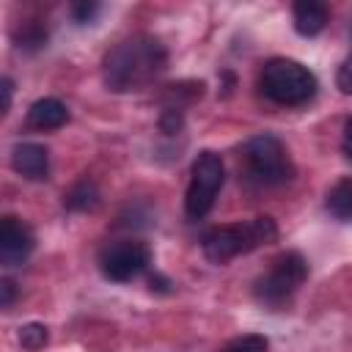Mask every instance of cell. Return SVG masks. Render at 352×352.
Returning <instances> with one entry per match:
<instances>
[{
	"label": "cell",
	"instance_id": "cell-1",
	"mask_svg": "<svg viewBox=\"0 0 352 352\" xmlns=\"http://www.w3.org/2000/svg\"><path fill=\"white\" fill-rule=\"evenodd\" d=\"M165 63L168 52L154 36H132L104 55L102 77L110 91H138L146 88Z\"/></svg>",
	"mask_w": 352,
	"mask_h": 352
},
{
	"label": "cell",
	"instance_id": "cell-2",
	"mask_svg": "<svg viewBox=\"0 0 352 352\" xmlns=\"http://www.w3.org/2000/svg\"><path fill=\"white\" fill-rule=\"evenodd\" d=\"M278 239V226L272 217H253L245 223H234V226H217L212 228L201 248L204 256L212 264H226L239 253H250L256 248L272 245Z\"/></svg>",
	"mask_w": 352,
	"mask_h": 352
},
{
	"label": "cell",
	"instance_id": "cell-3",
	"mask_svg": "<svg viewBox=\"0 0 352 352\" xmlns=\"http://www.w3.org/2000/svg\"><path fill=\"white\" fill-rule=\"evenodd\" d=\"M258 88L275 104H305L316 94V77L300 60L272 58L261 66Z\"/></svg>",
	"mask_w": 352,
	"mask_h": 352
},
{
	"label": "cell",
	"instance_id": "cell-4",
	"mask_svg": "<svg viewBox=\"0 0 352 352\" xmlns=\"http://www.w3.org/2000/svg\"><path fill=\"white\" fill-rule=\"evenodd\" d=\"M245 179L256 187H278L294 176V165L289 160L286 146L275 135H256L242 148Z\"/></svg>",
	"mask_w": 352,
	"mask_h": 352
},
{
	"label": "cell",
	"instance_id": "cell-5",
	"mask_svg": "<svg viewBox=\"0 0 352 352\" xmlns=\"http://www.w3.org/2000/svg\"><path fill=\"white\" fill-rule=\"evenodd\" d=\"M223 182H226V168H223L220 154L201 151L192 162L190 184H187V195H184V212L190 220H201L209 214Z\"/></svg>",
	"mask_w": 352,
	"mask_h": 352
},
{
	"label": "cell",
	"instance_id": "cell-6",
	"mask_svg": "<svg viewBox=\"0 0 352 352\" xmlns=\"http://www.w3.org/2000/svg\"><path fill=\"white\" fill-rule=\"evenodd\" d=\"M308 278V261L297 253V250H286L280 253L272 267L256 280V297L267 305H280L286 302Z\"/></svg>",
	"mask_w": 352,
	"mask_h": 352
},
{
	"label": "cell",
	"instance_id": "cell-7",
	"mask_svg": "<svg viewBox=\"0 0 352 352\" xmlns=\"http://www.w3.org/2000/svg\"><path fill=\"white\" fill-rule=\"evenodd\" d=\"M148 264H151V250L140 239H118V242H110L99 253L102 275L107 280H116V283L138 278Z\"/></svg>",
	"mask_w": 352,
	"mask_h": 352
},
{
	"label": "cell",
	"instance_id": "cell-8",
	"mask_svg": "<svg viewBox=\"0 0 352 352\" xmlns=\"http://www.w3.org/2000/svg\"><path fill=\"white\" fill-rule=\"evenodd\" d=\"M36 245V236L28 223L14 214H6L0 223V261L6 267H19Z\"/></svg>",
	"mask_w": 352,
	"mask_h": 352
},
{
	"label": "cell",
	"instance_id": "cell-9",
	"mask_svg": "<svg viewBox=\"0 0 352 352\" xmlns=\"http://www.w3.org/2000/svg\"><path fill=\"white\" fill-rule=\"evenodd\" d=\"M11 168L30 182H44L50 176V151L41 143H16L11 151Z\"/></svg>",
	"mask_w": 352,
	"mask_h": 352
},
{
	"label": "cell",
	"instance_id": "cell-10",
	"mask_svg": "<svg viewBox=\"0 0 352 352\" xmlns=\"http://www.w3.org/2000/svg\"><path fill=\"white\" fill-rule=\"evenodd\" d=\"M69 121V107L55 99V96H44V99H36L28 110V124L33 129H58Z\"/></svg>",
	"mask_w": 352,
	"mask_h": 352
},
{
	"label": "cell",
	"instance_id": "cell-11",
	"mask_svg": "<svg viewBox=\"0 0 352 352\" xmlns=\"http://www.w3.org/2000/svg\"><path fill=\"white\" fill-rule=\"evenodd\" d=\"M292 16H294V30L300 36H316L327 25V6L319 0H300L294 3Z\"/></svg>",
	"mask_w": 352,
	"mask_h": 352
},
{
	"label": "cell",
	"instance_id": "cell-12",
	"mask_svg": "<svg viewBox=\"0 0 352 352\" xmlns=\"http://www.w3.org/2000/svg\"><path fill=\"white\" fill-rule=\"evenodd\" d=\"M63 204H66V209H72V212H88V209H94V206L99 204V190H96L94 182L82 179V182H77V184L63 195Z\"/></svg>",
	"mask_w": 352,
	"mask_h": 352
},
{
	"label": "cell",
	"instance_id": "cell-13",
	"mask_svg": "<svg viewBox=\"0 0 352 352\" xmlns=\"http://www.w3.org/2000/svg\"><path fill=\"white\" fill-rule=\"evenodd\" d=\"M327 212L338 220L352 217V179H341L330 192H327Z\"/></svg>",
	"mask_w": 352,
	"mask_h": 352
},
{
	"label": "cell",
	"instance_id": "cell-14",
	"mask_svg": "<svg viewBox=\"0 0 352 352\" xmlns=\"http://www.w3.org/2000/svg\"><path fill=\"white\" fill-rule=\"evenodd\" d=\"M16 338H19V344H22L25 349L36 352V349H41V346L50 341V333H47V327H44L41 322H28V324L19 327Z\"/></svg>",
	"mask_w": 352,
	"mask_h": 352
},
{
	"label": "cell",
	"instance_id": "cell-15",
	"mask_svg": "<svg viewBox=\"0 0 352 352\" xmlns=\"http://www.w3.org/2000/svg\"><path fill=\"white\" fill-rule=\"evenodd\" d=\"M267 338L258 336V333H248V336H239L234 341H228L220 352H267Z\"/></svg>",
	"mask_w": 352,
	"mask_h": 352
},
{
	"label": "cell",
	"instance_id": "cell-16",
	"mask_svg": "<svg viewBox=\"0 0 352 352\" xmlns=\"http://www.w3.org/2000/svg\"><path fill=\"white\" fill-rule=\"evenodd\" d=\"M16 41H19V47H25V50H36V47H41V44L47 41V30H44L41 22H25L22 30L16 33Z\"/></svg>",
	"mask_w": 352,
	"mask_h": 352
},
{
	"label": "cell",
	"instance_id": "cell-17",
	"mask_svg": "<svg viewBox=\"0 0 352 352\" xmlns=\"http://www.w3.org/2000/svg\"><path fill=\"white\" fill-rule=\"evenodd\" d=\"M336 85L341 94H352V52L346 55V60L338 66V74H336Z\"/></svg>",
	"mask_w": 352,
	"mask_h": 352
},
{
	"label": "cell",
	"instance_id": "cell-18",
	"mask_svg": "<svg viewBox=\"0 0 352 352\" xmlns=\"http://www.w3.org/2000/svg\"><path fill=\"white\" fill-rule=\"evenodd\" d=\"M160 126H162L165 135L179 132V129H182V110H176V107H165V113H162V118H160Z\"/></svg>",
	"mask_w": 352,
	"mask_h": 352
},
{
	"label": "cell",
	"instance_id": "cell-19",
	"mask_svg": "<svg viewBox=\"0 0 352 352\" xmlns=\"http://www.w3.org/2000/svg\"><path fill=\"white\" fill-rule=\"evenodd\" d=\"M72 19L74 22H80V25H85V22H91L94 16H96V11H99V6L96 3H74L72 8Z\"/></svg>",
	"mask_w": 352,
	"mask_h": 352
},
{
	"label": "cell",
	"instance_id": "cell-20",
	"mask_svg": "<svg viewBox=\"0 0 352 352\" xmlns=\"http://www.w3.org/2000/svg\"><path fill=\"white\" fill-rule=\"evenodd\" d=\"M14 297H16V286H14V280L3 278V280H0V305H3V308H11Z\"/></svg>",
	"mask_w": 352,
	"mask_h": 352
},
{
	"label": "cell",
	"instance_id": "cell-21",
	"mask_svg": "<svg viewBox=\"0 0 352 352\" xmlns=\"http://www.w3.org/2000/svg\"><path fill=\"white\" fill-rule=\"evenodd\" d=\"M11 96H14V82L11 77H3V113L11 110Z\"/></svg>",
	"mask_w": 352,
	"mask_h": 352
},
{
	"label": "cell",
	"instance_id": "cell-22",
	"mask_svg": "<svg viewBox=\"0 0 352 352\" xmlns=\"http://www.w3.org/2000/svg\"><path fill=\"white\" fill-rule=\"evenodd\" d=\"M344 154H346V160L352 162V118H349L346 126H344Z\"/></svg>",
	"mask_w": 352,
	"mask_h": 352
}]
</instances>
